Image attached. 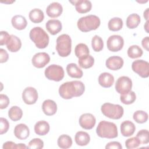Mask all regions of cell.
<instances>
[{
  "instance_id": "6da1fadb",
  "label": "cell",
  "mask_w": 149,
  "mask_h": 149,
  "mask_svg": "<svg viewBox=\"0 0 149 149\" xmlns=\"http://www.w3.org/2000/svg\"><path fill=\"white\" fill-rule=\"evenodd\" d=\"M85 91V86L81 81L74 80L62 84L59 88L60 96L66 100L81 96Z\"/></svg>"
},
{
  "instance_id": "7a4b0ae2",
  "label": "cell",
  "mask_w": 149,
  "mask_h": 149,
  "mask_svg": "<svg viewBox=\"0 0 149 149\" xmlns=\"http://www.w3.org/2000/svg\"><path fill=\"white\" fill-rule=\"evenodd\" d=\"M29 37L38 48H45L49 44V38L48 34L40 27L33 28L30 31Z\"/></svg>"
},
{
  "instance_id": "3957f363",
  "label": "cell",
  "mask_w": 149,
  "mask_h": 149,
  "mask_svg": "<svg viewBox=\"0 0 149 149\" xmlns=\"http://www.w3.org/2000/svg\"><path fill=\"white\" fill-rule=\"evenodd\" d=\"M97 135L101 138L114 139L118 136V128L113 123L106 120L101 121L96 129Z\"/></svg>"
},
{
  "instance_id": "277c9868",
  "label": "cell",
  "mask_w": 149,
  "mask_h": 149,
  "mask_svg": "<svg viewBox=\"0 0 149 149\" xmlns=\"http://www.w3.org/2000/svg\"><path fill=\"white\" fill-rule=\"evenodd\" d=\"M100 18L96 15H90L80 17L77 23V27L83 32L96 30L100 25Z\"/></svg>"
},
{
  "instance_id": "5b68a950",
  "label": "cell",
  "mask_w": 149,
  "mask_h": 149,
  "mask_svg": "<svg viewBox=\"0 0 149 149\" xmlns=\"http://www.w3.org/2000/svg\"><path fill=\"white\" fill-rule=\"evenodd\" d=\"M56 49L61 57L68 56L71 52L72 40L66 34H63L58 37L56 39Z\"/></svg>"
},
{
  "instance_id": "8992f818",
  "label": "cell",
  "mask_w": 149,
  "mask_h": 149,
  "mask_svg": "<svg viewBox=\"0 0 149 149\" xmlns=\"http://www.w3.org/2000/svg\"><path fill=\"white\" fill-rule=\"evenodd\" d=\"M101 110L104 116L112 119L121 118L124 113V110L122 106L108 102L102 104Z\"/></svg>"
},
{
  "instance_id": "52a82bcc",
  "label": "cell",
  "mask_w": 149,
  "mask_h": 149,
  "mask_svg": "<svg viewBox=\"0 0 149 149\" xmlns=\"http://www.w3.org/2000/svg\"><path fill=\"white\" fill-rule=\"evenodd\" d=\"M45 76L50 80L59 81L64 77V70L62 66L52 64L48 66L44 72Z\"/></svg>"
},
{
  "instance_id": "ba28073f",
  "label": "cell",
  "mask_w": 149,
  "mask_h": 149,
  "mask_svg": "<svg viewBox=\"0 0 149 149\" xmlns=\"http://www.w3.org/2000/svg\"><path fill=\"white\" fill-rule=\"evenodd\" d=\"M132 69L143 78H147L149 76V63L147 61L139 59L133 62Z\"/></svg>"
},
{
  "instance_id": "9c48e42d",
  "label": "cell",
  "mask_w": 149,
  "mask_h": 149,
  "mask_svg": "<svg viewBox=\"0 0 149 149\" xmlns=\"http://www.w3.org/2000/svg\"><path fill=\"white\" fill-rule=\"evenodd\" d=\"M132 88V81L127 76L119 77L115 83V90L120 94H126Z\"/></svg>"
},
{
  "instance_id": "30bf717a",
  "label": "cell",
  "mask_w": 149,
  "mask_h": 149,
  "mask_svg": "<svg viewBox=\"0 0 149 149\" xmlns=\"http://www.w3.org/2000/svg\"><path fill=\"white\" fill-rule=\"evenodd\" d=\"M123 45V38L119 35L111 36L107 41V48L108 50L112 52H118L121 50Z\"/></svg>"
},
{
  "instance_id": "8fae6325",
  "label": "cell",
  "mask_w": 149,
  "mask_h": 149,
  "mask_svg": "<svg viewBox=\"0 0 149 149\" xmlns=\"http://www.w3.org/2000/svg\"><path fill=\"white\" fill-rule=\"evenodd\" d=\"M22 99L26 104L32 105L35 104L38 100L37 91L32 87H26L22 93Z\"/></svg>"
},
{
  "instance_id": "7c38bea8",
  "label": "cell",
  "mask_w": 149,
  "mask_h": 149,
  "mask_svg": "<svg viewBox=\"0 0 149 149\" xmlns=\"http://www.w3.org/2000/svg\"><path fill=\"white\" fill-rule=\"evenodd\" d=\"M50 61V57L46 52H38L32 58V64L37 68H42Z\"/></svg>"
},
{
  "instance_id": "4fadbf2b",
  "label": "cell",
  "mask_w": 149,
  "mask_h": 149,
  "mask_svg": "<svg viewBox=\"0 0 149 149\" xmlns=\"http://www.w3.org/2000/svg\"><path fill=\"white\" fill-rule=\"evenodd\" d=\"M80 126L86 130H90L94 127L96 123L95 118L93 115L90 113L82 114L79 118Z\"/></svg>"
},
{
  "instance_id": "5bb4252c",
  "label": "cell",
  "mask_w": 149,
  "mask_h": 149,
  "mask_svg": "<svg viewBox=\"0 0 149 149\" xmlns=\"http://www.w3.org/2000/svg\"><path fill=\"white\" fill-rule=\"evenodd\" d=\"M123 59L118 56L109 57L105 62L107 68L112 70H117L121 69L123 65Z\"/></svg>"
},
{
  "instance_id": "9a60e30c",
  "label": "cell",
  "mask_w": 149,
  "mask_h": 149,
  "mask_svg": "<svg viewBox=\"0 0 149 149\" xmlns=\"http://www.w3.org/2000/svg\"><path fill=\"white\" fill-rule=\"evenodd\" d=\"M63 12V8L61 3L54 2L50 3L46 9L47 15L52 18L59 17Z\"/></svg>"
},
{
  "instance_id": "2e32d148",
  "label": "cell",
  "mask_w": 149,
  "mask_h": 149,
  "mask_svg": "<svg viewBox=\"0 0 149 149\" xmlns=\"http://www.w3.org/2000/svg\"><path fill=\"white\" fill-rule=\"evenodd\" d=\"M14 134L18 139L25 140L30 134L29 128L24 123L18 124L14 129Z\"/></svg>"
},
{
  "instance_id": "e0dca14e",
  "label": "cell",
  "mask_w": 149,
  "mask_h": 149,
  "mask_svg": "<svg viewBox=\"0 0 149 149\" xmlns=\"http://www.w3.org/2000/svg\"><path fill=\"white\" fill-rule=\"evenodd\" d=\"M45 27L51 35H56L61 31L62 26L60 20L58 19H50L46 23Z\"/></svg>"
},
{
  "instance_id": "ac0fdd59",
  "label": "cell",
  "mask_w": 149,
  "mask_h": 149,
  "mask_svg": "<svg viewBox=\"0 0 149 149\" xmlns=\"http://www.w3.org/2000/svg\"><path fill=\"white\" fill-rule=\"evenodd\" d=\"M71 3L74 2L76 10L79 13H86L91 10L92 8L91 2L87 0H79L74 2L70 1Z\"/></svg>"
},
{
  "instance_id": "d6986e66",
  "label": "cell",
  "mask_w": 149,
  "mask_h": 149,
  "mask_svg": "<svg viewBox=\"0 0 149 149\" xmlns=\"http://www.w3.org/2000/svg\"><path fill=\"white\" fill-rule=\"evenodd\" d=\"M42 109L46 115L52 116L56 112L57 105L53 100H46L42 104Z\"/></svg>"
},
{
  "instance_id": "ffe728a7",
  "label": "cell",
  "mask_w": 149,
  "mask_h": 149,
  "mask_svg": "<svg viewBox=\"0 0 149 149\" xmlns=\"http://www.w3.org/2000/svg\"><path fill=\"white\" fill-rule=\"evenodd\" d=\"M136 130L134 124L130 120L123 121L120 125V132L123 136L129 137L132 136Z\"/></svg>"
},
{
  "instance_id": "44dd1931",
  "label": "cell",
  "mask_w": 149,
  "mask_h": 149,
  "mask_svg": "<svg viewBox=\"0 0 149 149\" xmlns=\"http://www.w3.org/2000/svg\"><path fill=\"white\" fill-rule=\"evenodd\" d=\"M98 83L102 87H111L114 83V77L109 73H102L98 77Z\"/></svg>"
},
{
  "instance_id": "7402d4cb",
  "label": "cell",
  "mask_w": 149,
  "mask_h": 149,
  "mask_svg": "<svg viewBox=\"0 0 149 149\" xmlns=\"http://www.w3.org/2000/svg\"><path fill=\"white\" fill-rule=\"evenodd\" d=\"M22 47V42L20 39L15 35H10V38L6 44L8 49L12 52H17Z\"/></svg>"
},
{
  "instance_id": "603a6c76",
  "label": "cell",
  "mask_w": 149,
  "mask_h": 149,
  "mask_svg": "<svg viewBox=\"0 0 149 149\" xmlns=\"http://www.w3.org/2000/svg\"><path fill=\"white\" fill-rule=\"evenodd\" d=\"M11 23L13 27L19 30L24 29L27 25V22L26 18L20 15L14 16L12 18Z\"/></svg>"
},
{
  "instance_id": "cb8c5ba5",
  "label": "cell",
  "mask_w": 149,
  "mask_h": 149,
  "mask_svg": "<svg viewBox=\"0 0 149 149\" xmlns=\"http://www.w3.org/2000/svg\"><path fill=\"white\" fill-rule=\"evenodd\" d=\"M66 72L72 78L79 79L83 75L81 69H80L74 63H70L67 65Z\"/></svg>"
},
{
  "instance_id": "d4e9b609",
  "label": "cell",
  "mask_w": 149,
  "mask_h": 149,
  "mask_svg": "<svg viewBox=\"0 0 149 149\" xmlns=\"http://www.w3.org/2000/svg\"><path fill=\"white\" fill-rule=\"evenodd\" d=\"M49 125L45 120H40L34 125V132L39 136H44L49 131Z\"/></svg>"
},
{
  "instance_id": "484cf974",
  "label": "cell",
  "mask_w": 149,
  "mask_h": 149,
  "mask_svg": "<svg viewBox=\"0 0 149 149\" xmlns=\"http://www.w3.org/2000/svg\"><path fill=\"white\" fill-rule=\"evenodd\" d=\"M76 143L80 146H84L87 145L90 141V135L86 132L79 131L77 132L74 137Z\"/></svg>"
},
{
  "instance_id": "4316f807",
  "label": "cell",
  "mask_w": 149,
  "mask_h": 149,
  "mask_svg": "<svg viewBox=\"0 0 149 149\" xmlns=\"http://www.w3.org/2000/svg\"><path fill=\"white\" fill-rule=\"evenodd\" d=\"M29 19L34 23H41L44 19V15L43 12L38 8L32 9L29 12Z\"/></svg>"
},
{
  "instance_id": "83f0119b",
  "label": "cell",
  "mask_w": 149,
  "mask_h": 149,
  "mask_svg": "<svg viewBox=\"0 0 149 149\" xmlns=\"http://www.w3.org/2000/svg\"><path fill=\"white\" fill-rule=\"evenodd\" d=\"M140 23V16L137 13H132L129 15L126 19V26L130 29L136 28Z\"/></svg>"
},
{
  "instance_id": "f1b7e54d",
  "label": "cell",
  "mask_w": 149,
  "mask_h": 149,
  "mask_svg": "<svg viewBox=\"0 0 149 149\" xmlns=\"http://www.w3.org/2000/svg\"><path fill=\"white\" fill-rule=\"evenodd\" d=\"M109 30L112 31H117L120 30L123 27V21L120 17H115L111 19L108 24Z\"/></svg>"
},
{
  "instance_id": "f546056e",
  "label": "cell",
  "mask_w": 149,
  "mask_h": 149,
  "mask_svg": "<svg viewBox=\"0 0 149 149\" xmlns=\"http://www.w3.org/2000/svg\"><path fill=\"white\" fill-rule=\"evenodd\" d=\"M57 143L58 146L61 148H69L72 145V140L69 136L67 134H62L58 137Z\"/></svg>"
},
{
  "instance_id": "4dcf8cb0",
  "label": "cell",
  "mask_w": 149,
  "mask_h": 149,
  "mask_svg": "<svg viewBox=\"0 0 149 149\" xmlns=\"http://www.w3.org/2000/svg\"><path fill=\"white\" fill-rule=\"evenodd\" d=\"M89 48L87 45L84 43L78 44L74 49V53L76 56L79 58H81L89 55Z\"/></svg>"
},
{
  "instance_id": "1f68e13d",
  "label": "cell",
  "mask_w": 149,
  "mask_h": 149,
  "mask_svg": "<svg viewBox=\"0 0 149 149\" xmlns=\"http://www.w3.org/2000/svg\"><path fill=\"white\" fill-rule=\"evenodd\" d=\"M8 116L12 120L17 121L22 118L23 116V111L19 107L13 106L9 109Z\"/></svg>"
},
{
  "instance_id": "d6a6232c",
  "label": "cell",
  "mask_w": 149,
  "mask_h": 149,
  "mask_svg": "<svg viewBox=\"0 0 149 149\" xmlns=\"http://www.w3.org/2000/svg\"><path fill=\"white\" fill-rule=\"evenodd\" d=\"M143 54V50L137 45H133L129 47L127 49V55L132 59L140 58L142 56Z\"/></svg>"
},
{
  "instance_id": "836d02e7",
  "label": "cell",
  "mask_w": 149,
  "mask_h": 149,
  "mask_svg": "<svg viewBox=\"0 0 149 149\" xmlns=\"http://www.w3.org/2000/svg\"><path fill=\"white\" fill-rule=\"evenodd\" d=\"M78 63L81 68L88 69L93 66L94 63V59L91 55H88L86 56L79 59Z\"/></svg>"
},
{
  "instance_id": "e575fe53",
  "label": "cell",
  "mask_w": 149,
  "mask_h": 149,
  "mask_svg": "<svg viewBox=\"0 0 149 149\" xmlns=\"http://www.w3.org/2000/svg\"><path fill=\"white\" fill-rule=\"evenodd\" d=\"M136 99V94L134 91H130L129 92L122 94L120 97V100L121 102L126 105H129L133 104Z\"/></svg>"
},
{
  "instance_id": "d590c367",
  "label": "cell",
  "mask_w": 149,
  "mask_h": 149,
  "mask_svg": "<svg viewBox=\"0 0 149 149\" xmlns=\"http://www.w3.org/2000/svg\"><path fill=\"white\" fill-rule=\"evenodd\" d=\"M91 46L94 51H101L104 47V42L101 37L97 35H95L91 40Z\"/></svg>"
},
{
  "instance_id": "8d00e7d4",
  "label": "cell",
  "mask_w": 149,
  "mask_h": 149,
  "mask_svg": "<svg viewBox=\"0 0 149 149\" xmlns=\"http://www.w3.org/2000/svg\"><path fill=\"white\" fill-rule=\"evenodd\" d=\"M148 115L147 112L144 111L138 110L136 111L133 115V119L138 123H143L148 120Z\"/></svg>"
},
{
  "instance_id": "74e56055",
  "label": "cell",
  "mask_w": 149,
  "mask_h": 149,
  "mask_svg": "<svg viewBox=\"0 0 149 149\" xmlns=\"http://www.w3.org/2000/svg\"><path fill=\"white\" fill-rule=\"evenodd\" d=\"M136 137L143 144H148L149 142V133L146 129H142L138 132Z\"/></svg>"
},
{
  "instance_id": "f35d334b",
  "label": "cell",
  "mask_w": 149,
  "mask_h": 149,
  "mask_svg": "<svg viewBox=\"0 0 149 149\" xmlns=\"http://www.w3.org/2000/svg\"><path fill=\"white\" fill-rule=\"evenodd\" d=\"M140 144L141 143L137 137H131L130 139H127L125 141L126 147L128 149L137 148L140 145Z\"/></svg>"
},
{
  "instance_id": "ab89813d",
  "label": "cell",
  "mask_w": 149,
  "mask_h": 149,
  "mask_svg": "<svg viewBox=\"0 0 149 149\" xmlns=\"http://www.w3.org/2000/svg\"><path fill=\"white\" fill-rule=\"evenodd\" d=\"M28 148H42L44 147V142L39 138L32 139L28 144Z\"/></svg>"
},
{
  "instance_id": "60d3db41",
  "label": "cell",
  "mask_w": 149,
  "mask_h": 149,
  "mask_svg": "<svg viewBox=\"0 0 149 149\" xmlns=\"http://www.w3.org/2000/svg\"><path fill=\"white\" fill-rule=\"evenodd\" d=\"M2 148L3 149L6 148H27L28 147L26 146L24 144L20 143V144H16L13 141H8L3 143Z\"/></svg>"
},
{
  "instance_id": "b9f144b4",
  "label": "cell",
  "mask_w": 149,
  "mask_h": 149,
  "mask_svg": "<svg viewBox=\"0 0 149 149\" xmlns=\"http://www.w3.org/2000/svg\"><path fill=\"white\" fill-rule=\"evenodd\" d=\"M0 122H1V129H0V133L1 134H3L6 133L9 127V123L8 120L4 118H0Z\"/></svg>"
},
{
  "instance_id": "7bdbcfd3",
  "label": "cell",
  "mask_w": 149,
  "mask_h": 149,
  "mask_svg": "<svg viewBox=\"0 0 149 149\" xmlns=\"http://www.w3.org/2000/svg\"><path fill=\"white\" fill-rule=\"evenodd\" d=\"M10 38V35L7 31H1L0 32V45H3L6 44Z\"/></svg>"
},
{
  "instance_id": "ee69618b",
  "label": "cell",
  "mask_w": 149,
  "mask_h": 149,
  "mask_svg": "<svg viewBox=\"0 0 149 149\" xmlns=\"http://www.w3.org/2000/svg\"><path fill=\"white\" fill-rule=\"evenodd\" d=\"M9 104V99L8 97L3 94H0V108L1 109L7 108Z\"/></svg>"
},
{
  "instance_id": "f6af8a7d",
  "label": "cell",
  "mask_w": 149,
  "mask_h": 149,
  "mask_svg": "<svg viewBox=\"0 0 149 149\" xmlns=\"http://www.w3.org/2000/svg\"><path fill=\"white\" fill-rule=\"evenodd\" d=\"M106 149H122V146L119 142L118 141H111L107 144L105 146Z\"/></svg>"
},
{
  "instance_id": "bcb514c9",
  "label": "cell",
  "mask_w": 149,
  "mask_h": 149,
  "mask_svg": "<svg viewBox=\"0 0 149 149\" xmlns=\"http://www.w3.org/2000/svg\"><path fill=\"white\" fill-rule=\"evenodd\" d=\"M9 58V55L8 52L4 49H0V62L4 63L6 62Z\"/></svg>"
},
{
  "instance_id": "7dc6e473",
  "label": "cell",
  "mask_w": 149,
  "mask_h": 149,
  "mask_svg": "<svg viewBox=\"0 0 149 149\" xmlns=\"http://www.w3.org/2000/svg\"><path fill=\"white\" fill-rule=\"evenodd\" d=\"M148 43H149V37L148 36L144 37L141 41V45L143 47L146 49L147 51H148Z\"/></svg>"
},
{
  "instance_id": "c3c4849f",
  "label": "cell",
  "mask_w": 149,
  "mask_h": 149,
  "mask_svg": "<svg viewBox=\"0 0 149 149\" xmlns=\"http://www.w3.org/2000/svg\"><path fill=\"white\" fill-rule=\"evenodd\" d=\"M148 8H147L146 10L144 12V14H143V16L145 18V19L147 21L148 19Z\"/></svg>"
},
{
  "instance_id": "681fc988",
  "label": "cell",
  "mask_w": 149,
  "mask_h": 149,
  "mask_svg": "<svg viewBox=\"0 0 149 149\" xmlns=\"http://www.w3.org/2000/svg\"><path fill=\"white\" fill-rule=\"evenodd\" d=\"M144 29L146 30V31L148 33V20H147L146 23V24H144Z\"/></svg>"
}]
</instances>
